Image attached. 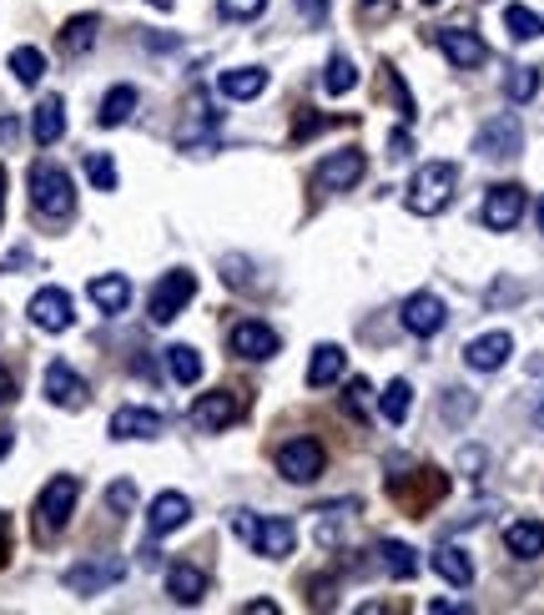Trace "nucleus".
<instances>
[{
	"label": "nucleus",
	"instance_id": "1",
	"mask_svg": "<svg viewBox=\"0 0 544 615\" xmlns=\"http://www.w3.org/2000/svg\"><path fill=\"white\" fill-rule=\"evenodd\" d=\"M232 535L242 540V545H252L258 555H268V561H288L298 545V525L283 515L272 520H258L252 510H232Z\"/></svg>",
	"mask_w": 544,
	"mask_h": 615
},
{
	"label": "nucleus",
	"instance_id": "2",
	"mask_svg": "<svg viewBox=\"0 0 544 615\" xmlns=\"http://www.w3.org/2000/svg\"><path fill=\"white\" fill-rule=\"evenodd\" d=\"M31 208L46 222H71L77 212V188H71V172L56 162H36L31 167Z\"/></svg>",
	"mask_w": 544,
	"mask_h": 615
},
{
	"label": "nucleus",
	"instance_id": "3",
	"mask_svg": "<svg viewBox=\"0 0 544 615\" xmlns=\"http://www.w3.org/2000/svg\"><path fill=\"white\" fill-rule=\"evenodd\" d=\"M454 188H459V167L454 162H429L414 172V182H409V212H419V218H439V212L454 202Z\"/></svg>",
	"mask_w": 544,
	"mask_h": 615
},
{
	"label": "nucleus",
	"instance_id": "4",
	"mask_svg": "<svg viewBox=\"0 0 544 615\" xmlns=\"http://www.w3.org/2000/svg\"><path fill=\"white\" fill-rule=\"evenodd\" d=\"M77 500H81V480H77V474H56V480L41 490V500H36V535H41V540L61 535V530L71 525Z\"/></svg>",
	"mask_w": 544,
	"mask_h": 615
},
{
	"label": "nucleus",
	"instance_id": "5",
	"mask_svg": "<svg viewBox=\"0 0 544 615\" xmlns=\"http://www.w3.org/2000/svg\"><path fill=\"white\" fill-rule=\"evenodd\" d=\"M389 495L399 500L403 510H409V515L414 520H429L424 510L429 505H439V500L449 495V480L439 470H414V474H393L389 480Z\"/></svg>",
	"mask_w": 544,
	"mask_h": 615
},
{
	"label": "nucleus",
	"instance_id": "6",
	"mask_svg": "<svg viewBox=\"0 0 544 615\" xmlns=\"http://www.w3.org/2000/svg\"><path fill=\"white\" fill-rule=\"evenodd\" d=\"M474 152L490 157V162L520 157L524 152V121L514 117V111H500V117H490L480 132H474Z\"/></svg>",
	"mask_w": 544,
	"mask_h": 615
},
{
	"label": "nucleus",
	"instance_id": "7",
	"mask_svg": "<svg viewBox=\"0 0 544 615\" xmlns=\"http://www.w3.org/2000/svg\"><path fill=\"white\" fill-rule=\"evenodd\" d=\"M192 298H197V278L187 268H172V273L157 278L152 298H147V313H152V323H172L177 313H187Z\"/></svg>",
	"mask_w": 544,
	"mask_h": 615
},
{
	"label": "nucleus",
	"instance_id": "8",
	"mask_svg": "<svg viewBox=\"0 0 544 615\" xmlns=\"http://www.w3.org/2000/svg\"><path fill=\"white\" fill-rule=\"evenodd\" d=\"M323 470H328V450L318 440H288L283 450H278V474L293 484L323 480Z\"/></svg>",
	"mask_w": 544,
	"mask_h": 615
},
{
	"label": "nucleus",
	"instance_id": "9",
	"mask_svg": "<svg viewBox=\"0 0 544 615\" xmlns=\"http://www.w3.org/2000/svg\"><path fill=\"white\" fill-rule=\"evenodd\" d=\"M363 172H369V157L363 152H328L323 162L313 167V188L318 192H349V188H359L363 182Z\"/></svg>",
	"mask_w": 544,
	"mask_h": 615
},
{
	"label": "nucleus",
	"instance_id": "10",
	"mask_svg": "<svg viewBox=\"0 0 544 615\" xmlns=\"http://www.w3.org/2000/svg\"><path fill=\"white\" fill-rule=\"evenodd\" d=\"M121 575H127V561H117V555H101V561L71 565L61 581H66V591H71V595H101L107 585H117Z\"/></svg>",
	"mask_w": 544,
	"mask_h": 615
},
{
	"label": "nucleus",
	"instance_id": "11",
	"mask_svg": "<svg viewBox=\"0 0 544 615\" xmlns=\"http://www.w3.org/2000/svg\"><path fill=\"white\" fill-rule=\"evenodd\" d=\"M403 329L414 333V339H434V333H444V323H449V308H444V298L439 293H414V298H403Z\"/></svg>",
	"mask_w": 544,
	"mask_h": 615
},
{
	"label": "nucleus",
	"instance_id": "12",
	"mask_svg": "<svg viewBox=\"0 0 544 615\" xmlns=\"http://www.w3.org/2000/svg\"><path fill=\"white\" fill-rule=\"evenodd\" d=\"M242 419V399L232 394V389H212V394H202L192 404V424L202 429V434H222V429H232Z\"/></svg>",
	"mask_w": 544,
	"mask_h": 615
},
{
	"label": "nucleus",
	"instance_id": "13",
	"mask_svg": "<svg viewBox=\"0 0 544 615\" xmlns=\"http://www.w3.org/2000/svg\"><path fill=\"white\" fill-rule=\"evenodd\" d=\"M26 313H31V323L41 333H66L77 323V308H71V293H66V288H41Z\"/></svg>",
	"mask_w": 544,
	"mask_h": 615
},
{
	"label": "nucleus",
	"instance_id": "14",
	"mask_svg": "<svg viewBox=\"0 0 544 615\" xmlns=\"http://www.w3.org/2000/svg\"><path fill=\"white\" fill-rule=\"evenodd\" d=\"M46 399H51L56 409H71V414H77V409H87V379L77 374V369H71V363H46Z\"/></svg>",
	"mask_w": 544,
	"mask_h": 615
},
{
	"label": "nucleus",
	"instance_id": "15",
	"mask_svg": "<svg viewBox=\"0 0 544 615\" xmlns=\"http://www.w3.org/2000/svg\"><path fill=\"white\" fill-rule=\"evenodd\" d=\"M510 353H514V339L504 329L480 333V339L464 343V363L474 369V374H500L504 363H510Z\"/></svg>",
	"mask_w": 544,
	"mask_h": 615
},
{
	"label": "nucleus",
	"instance_id": "16",
	"mask_svg": "<svg viewBox=\"0 0 544 615\" xmlns=\"http://www.w3.org/2000/svg\"><path fill=\"white\" fill-rule=\"evenodd\" d=\"M434 41H439V51L449 56V67H459V71H474L490 61V46H484L474 31H464V26H444Z\"/></svg>",
	"mask_w": 544,
	"mask_h": 615
},
{
	"label": "nucleus",
	"instance_id": "17",
	"mask_svg": "<svg viewBox=\"0 0 544 615\" xmlns=\"http://www.w3.org/2000/svg\"><path fill=\"white\" fill-rule=\"evenodd\" d=\"M520 218H524V188H514V182H500V188L484 192V228H490V232L520 228Z\"/></svg>",
	"mask_w": 544,
	"mask_h": 615
},
{
	"label": "nucleus",
	"instance_id": "18",
	"mask_svg": "<svg viewBox=\"0 0 544 615\" xmlns=\"http://www.w3.org/2000/svg\"><path fill=\"white\" fill-rule=\"evenodd\" d=\"M228 349L238 353V359H272L278 353V333L268 329V323H258V319H242V323H232V333H228Z\"/></svg>",
	"mask_w": 544,
	"mask_h": 615
},
{
	"label": "nucleus",
	"instance_id": "19",
	"mask_svg": "<svg viewBox=\"0 0 544 615\" xmlns=\"http://www.w3.org/2000/svg\"><path fill=\"white\" fill-rule=\"evenodd\" d=\"M167 419L157 409H142V404H127L111 414V440H157Z\"/></svg>",
	"mask_w": 544,
	"mask_h": 615
},
{
	"label": "nucleus",
	"instance_id": "20",
	"mask_svg": "<svg viewBox=\"0 0 544 615\" xmlns=\"http://www.w3.org/2000/svg\"><path fill=\"white\" fill-rule=\"evenodd\" d=\"M187 520H192V500L177 495V490H162V495L152 500V510H147V530H152V535H172Z\"/></svg>",
	"mask_w": 544,
	"mask_h": 615
},
{
	"label": "nucleus",
	"instance_id": "21",
	"mask_svg": "<svg viewBox=\"0 0 544 615\" xmlns=\"http://www.w3.org/2000/svg\"><path fill=\"white\" fill-rule=\"evenodd\" d=\"M87 293L107 319H117V313H127V303H131V278L127 273H101V278L87 283Z\"/></svg>",
	"mask_w": 544,
	"mask_h": 615
},
{
	"label": "nucleus",
	"instance_id": "22",
	"mask_svg": "<svg viewBox=\"0 0 544 615\" xmlns=\"http://www.w3.org/2000/svg\"><path fill=\"white\" fill-rule=\"evenodd\" d=\"M167 595H172L177 605H197L208 595V571H202V565H187V561L167 565Z\"/></svg>",
	"mask_w": 544,
	"mask_h": 615
},
{
	"label": "nucleus",
	"instance_id": "23",
	"mask_svg": "<svg viewBox=\"0 0 544 615\" xmlns=\"http://www.w3.org/2000/svg\"><path fill=\"white\" fill-rule=\"evenodd\" d=\"M343 369H349V353L338 349V343H318L313 359H308V389H328L343 379Z\"/></svg>",
	"mask_w": 544,
	"mask_h": 615
},
{
	"label": "nucleus",
	"instance_id": "24",
	"mask_svg": "<svg viewBox=\"0 0 544 615\" xmlns=\"http://www.w3.org/2000/svg\"><path fill=\"white\" fill-rule=\"evenodd\" d=\"M218 91L228 101H252V97L268 91V71H262V67H232V71H222V77H218Z\"/></svg>",
	"mask_w": 544,
	"mask_h": 615
},
{
	"label": "nucleus",
	"instance_id": "25",
	"mask_svg": "<svg viewBox=\"0 0 544 615\" xmlns=\"http://www.w3.org/2000/svg\"><path fill=\"white\" fill-rule=\"evenodd\" d=\"M504 550H510L514 561H540L544 555V525L540 520H514L504 530Z\"/></svg>",
	"mask_w": 544,
	"mask_h": 615
},
{
	"label": "nucleus",
	"instance_id": "26",
	"mask_svg": "<svg viewBox=\"0 0 544 615\" xmlns=\"http://www.w3.org/2000/svg\"><path fill=\"white\" fill-rule=\"evenodd\" d=\"M31 137H36V147H56L66 137V101L61 97H46L41 107H36Z\"/></svg>",
	"mask_w": 544,
	"mask_h": 615
},
{
	"label": "nucleus",
	"instance_id": "27",
	"mask_svg": "<svg viewBox=\"0 0 544 615\" xmlns=\"http://www.w3.org/2000/svg\"><path fill=\"white\" fill-rule=\"evenodd\" d=\"M434 571L444 575L449 585H459V591L474 585V561H469V550H459V545H439L434 550Z\"/></svg>",
	"mask_w": 544,
	"mask_h": 615
},
{
	"label": "nucleus",
	"instance_id": "28",
	"mask_svg": "<svg viewBox=\"0 0 544 615\" xmlns=\"http://www.w3.org/2000/svg\"><path fill=\"white\" fill-rule=\"evenodd\" d=\"M137 87H127V81H121V87H111L107 97H101V111H97V121L101 127H121V121H131V111H137Z\"/></svg>",
	"mask_w": 544,
	"mask_h": 615
},
{
	"label": "nucleus",
	"instance_id": "29",
	"mask_svg": "<svg viewBox=\"0 0 544 615\" xmlns=\"http://www.w3.org/2000/svg\"><path fill=\"white\" fill-rule=\"evenodd\" d=\"M97 31H101L97 16H71V21H66V31H61V51L66 56H87L91 46H97Z\"/></svg>",
	"mask_w": 544,
	"mask_h": 615
},
{
	"label": "nucleus",
	"instance_id": "30",
	"mask_svg": "<svg viewBox=\"0 0 544 615\" xmlns=\"http://www.w3.org/2000/svg\"><path fill=\"white\" fill-rule=\"evenodd\" d=\"M167 374L177 379V384H197V379H202V353L192 349V343H172V349H167Z\"/></svg>",
	"mask_w": 544,
	"mask_h": 615
},
{
	"label": "nucleus",
	"instance_id": "31",
	"mask_svg": "<svg viewBox=\"0 0 544 615\" xmlns=\"http://www.w3.org/2000/svg\"><path fill=\"white\" fill-rule=\"evenodd\" d=\"M379 555H383V565H389L393 581H414V575H419V555H414V545H403V540H383Z\"/></svg>",
	"mask_w": 544,
	"mask_h": 615
},
{
	"label": "nucleus",
	"instance_id": "32",
	"mask_svg": "<svg viewBox=\"0 0 544 615\" xmlns=\"http://www.w3.org/2000/svg\"><path fill=\"white\" fill-rule=\"evenodd\" d=\"M379 409H383V419H389V424H403V419H409V409H414V389H409V379H393V384L383 389Z\"/></svg>",
	"mask_w": 544,
	"mask_h": 615
},
{
	"label": "nucleus",
	"instance_id": "33",
	"mask_svg": "<svg viewBox=\"0 0 544 615\" xmlns=\"http://www.w3.org/2000/svg\"><path fill=\"white\" fill-rule=\"evenodd\" d=\"M11 71H16V81H21V87H36V81L46 77V56L36 51V46H16V51H11Z\"/></svg>",
	"mask_w": 544,
	"mask_h": 615
},
{
	"label": "nucleus",
	"instance_id": "34",
	"mask_svg": "<svg viewBox=\"0 0 544 615\" xmlns=\"http://www.w3.org/2000/svg\"><path fill=\"white\" fill-rule=\"evenodd\" d=\"M504 26H510L514 41H540L544 36V21L530 11V6H504Z\"/></svg>",
	"mask_w": 544,
	"mask_h": 615
},
{
	"label": "nucleus",
	"instance_id": "35",
	"mask_svg": "<svg viewBox=\"0 0 544 615\" xmlns=\"http://www.w3.org/2000/svg\"><path fill=\"white\" fill-rule=\"evenodd\" d=\"M504 97H510L514 107H524V101L540 97V67H514L510 81H504Z\"/></svg>",
	"mask_w": 544,
	"mask_h": 615
},
{
	"label": "nucleus",
	"instance_id": "36",
	"mask_svg": "<svg viewBox=\"0 0 544 615\" xmlns=\"http://www.w3.org/2000/svg\"><path fill=\"white\" fill-rule=\"evenodd\" d=\"M359 87V67H353L349 56H333L328 61V77H323V91L328 97H343V91H353Z\"/></svg>",
	"mask_w": 544,
	"mask_h": 615
},
{
	"label": "nucleus",
	"instance_id": "37",
	"mask_svg": "<svg viewBox=\"0 0 544 615\" xmlns=\"http://www.w3.org/2000/svg\"><path fill=\"white\" fill-rule=\"evenodd\" d=\"M87 177L97 192H117V162H111L107 152H91L87 157Z\"/></svg>",
	"mask_w": 544,
	"mask_h": 615
},
{
	"label": "nucleus",
	"instance_id": "38",
	"mask_svg": "<svg viewBox=\"0 0 544 615\" xmlns=\"http://www.w3.org/2000/svg\"><path fill=\"white\" fill-rule=\"evenodd\" d=\"M107 510L117 520H127L131 510H137V484L131 480H111V490H107Z\"/></svg>",
	"mask_w": 544,
	"mask_h": 615
},
{
	"label": "nucleus",
	"instance_id": "39",
	"mask_svg": "<svg viewBox=\"0 0 544 615\" xmlns=\"http://www.w3.org/2000/svg\"><path fill=\"white\" fill-rule=\"evenodd\" d=\"M222 21H258L262 11H268V0H218Z\"/></svg>",
	"mask_w": 544,
	"mask_h": 615
},
{
	"label": "nucleus",
	"instance_id": "40",
	"mask_svg": "<svg viewBox=\"0 0 544 615\" xmlns=\"http://www.w3.org/2000/svg\"><path fill=\"white\" fill-rule=\"evenodd\" d=\"M484 464H490V454H484L480 444H464V450H459V470H464L469 480H480V474H484Z\"/></svg>",
	"mask_w": 544,
	"mask_h": 615
},
{
	"label": "nucleus",
	"instance_id": "41",
	"mask_svg": "<svg viewBox=\"0 0 544 615\" xmlns=\"http://www.w3.org/2000/svg\"><path fill=\"white\" fill-rule=\"evenodd\" d=\"M369 394H373V384H369V379H353V384H349V409H353V414H369Z\"/></svg>",
	"mask_w": 544,
	"mask_h": 615
},
{
	"label": "nucleus",
	"instance_id": "42",
	"mask_svg": "<svg viewBox=\"0 0 544 615\" xmlns=\"http://www.w3.org/2000/svg\"><path fill=\"white\" fill-rule=\"evenodd\" d=\"M469 414H474V399H469L464 389H449V419L459 424V419H469Z\"/></svg>",
	"mask_w": 544,
	"mask_h": 615
},
{
	"label": "nucleus",
	"instance_id": "43",
	"mask_svg": "<svg viewBox=\"0 0 544 615\" xmlns=\"http://www.w3.org/2000/svg\"><path fill=\"white\" fill-rule=\"evenodd\" d=\"M222 283L248 288V263H242V258H228V263H222Z\"/></svg>",
	"mask_w": 544,
	"mask_h": 615
},
{
	"label": "nucleus",
	"instance_id": "44",
	"mask_svg": "<svg viewBox=\"0 0 544 615\" xmlns=\"http://www.w3.org/2000/svg\"><path fill=\"white\" fill-rule=\"evenodd\" d=\"M328 6H333V0H298V11H303L313 26H323V21H328Z\"/></svg>",
	"mask_w": 544,
	"mask_h": 615
},
{
	"label": "nucleus",
	"instance_id": "45",
	"mask_svg": "<svg viewBox=\"0 0 544 615\" xmlns=\"http://www.w3.org/2000/svg\"><path fill=\"white\" fill-rule=\"evenodd\" d=\"M11 399H16V379H11V369L0 363V409L11 404Z\"/></svg>",
	"mask_w": 544,
	"mask_h": 615
},
{
	"label": "nucleus",
	"instance_id": "46",
	"mask_svg": "<svg viewBox=\"0 0 544 615\" xmlns=\"http://www.w3.org/2000/svg\"><path fill=\"white\" fill-rule=\"evenodd\" d=\"M454 611H469V601H429V615H454Z\"/></svg>",
	"mask_w": 544,
	"mask_h": 615
},
{
	"label": "nucleus",
	"instance_id": "47",
	"mask_svg": "<svg viewBox=\"0 0 544 615\" xmlns=\"http://www.w3.org/2000/svg\"><path fill=\"white\" fill-rule=\"evenodd\" d=\"M242 611H248V615H278V605H272V601H248Z\"/></svg>",
	"mask_w": 544,
	"mask_h": 615
},
{
	"label": "nucleus",
	"instance_id": "48",
	"mask_svg": "<svg viewBox=\"0 0 544 615\" xmlns=\"http://www.w3.org/2000/svg\"><path fill=\"white\" fill-rule=\"evenodd\" d=\"M393 157H409V127H403V132H393Z\"/></svg>",
	"mask_w": 544,
	"mask_h": 615
},
{
	"label": "nucleus",
	"instance_id": "49",
	"mask_svg": "<svg viewBox=\"0 0 544 615\" xmlns=\"http://www.w3.org/2000/svg\"><path fill=\"white\" fill-rule=\"evenodd\" d=\"M16 132H21V121H16V117H6V121H0V142H11Z\"/></svg>",
	"mask_w": 544,
	"mask_h": 615
},
{
	"label": "nucleus",
	"instance_id": "50",
	"mask_svg": "<svg viewBox=\"0 0 544 615\" xmlns=\"http://www.w3.org/2000/svg\"><path fill=\"white\" fill-rule=\"evenodd\" d=\"M6 545H11V520L0 515V555H6Z\"/></svg>",
	"mask_w": 544,
	"mask_h": 615
},
{
	"label": "nucleus",
	"instance_id": "51",
	"mask_svg": "<svg viewBox=\"0 0 544 615\" xmlns=\"http://www.w3.org/2000/svg\"><path fill=\"white\" fill-rule=\"evenodd\" d=\"M0 218H6V167H0Z\"/></svg>",
	"mask_w": 544,
	"mask_h": 615
},
{
	"label": "nucleus",
	"instance_id": "52",
	"mask_svg": "<svg viewBox=\"0 0 544 615\" xmlns=\"http://www.w3.org/2000/svg\"><path fill=\"white\" fill-rule=\"evenodd\" d=\"M6 454H11V434H0V460H6Z\"/></svg>",
	"mask_w": 544,
	"mask_h": 615
},
{
	"label": "nucleus",
	"instance_id": "53",
	"mask_svg": "<svg viewBox=\"0 0 544 615\" xmlns=\"http://www.w3.org/2000/svg\"><path fill=\"white\" fill-rule=\"evenodd\" d=\"M152 6H157V11H172V6H177V0H152Z\"/></svg>",
	"mask_w": 544,
	"mask_h": 615
},
{
	"label": "nucleus",
	"instance_id": "54",
	"mask_svg": "<svg viewBox=\"0 0 544 615\" xmlns=\"http://www.w3.org/2000/svg\"><path fill=\"white\" fill-rule=\"evenodd\" d=\"M534 429H544V404H540V409H534Z\"/></svg>",
	"mask_w": 544,
	"mask_h": 615
},
{
	"label": "nucleus",
	"instance_id": "55",
	"mask_svg": "<svg viewBox=\"0 0 544 615\" xmlns=\"http://www.w3.org/2000/svg\"><path fill=\"white\" fill-rule=\"evenodd\" d=\"M534 218H540V232H544V198H540V212H534Z\"/></svg>",
	"mask_w": 544,
	"mask_h": 615
},
{
	"label": "nucleus",
	"instance_id": "56",
	"mask_svg": "<svg viewBox=\"0 0 544 615\" xmlns=\"http://www.w3.org/2000/svg\"><path fill=\"white\" fill-rule=\"evenodd\" d=\"M363 6H379V0H363Z\"/></svg>",
	"mask_w": 544,
	"mask_h": 615
},
{
	"label": "nucleus",
	"instance_id": "57",
	"mask_svg": "<svg viewBox=\"0 0 544 615\" xmlns=\"http://www.w3.org/2000/svg\"><path fill=\"white\" fill-rule=\"evenodd\" d=\"M424 6H439V0H424Z\"/></svg>",
	"mask_w": 544,
	"mask_h": 615
}]
</instances>
